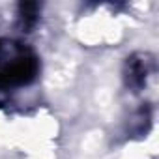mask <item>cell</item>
Masks as SVG:
<instances>
[{
    "instance_id": "obj_1",
    "label": "cell",
    "mask_w": 159,
    "mask_h": 159,
    "mask_svg": "<svg viewBox=\"0 0 159 159\" xmlns=\"http://www.w3.org/2000/svg\"><path fill=\"white\" fill-rule=\"evenodd\" d=\"M38 62L34 56H15L0 69V86H23L36 77Z\"/></svg>"
},
{
    "instance_id": "obj_2",
    "label": "cell",
    "mask_w": 159,
    "mask_h": 159,
    "mask_svg": "<svg viewBox=\"0 0 159 159\" xmlns=\"http://www.w3.org/2000/svg\"><path fill=\"white\" fill-rule=\"evenodd\" d=\"M127 81L133 88H142L146 84V77H148V60L133 58L129 60V71H127Z\"/></svg>"
}]
</instances>
